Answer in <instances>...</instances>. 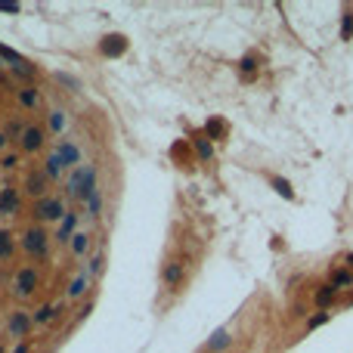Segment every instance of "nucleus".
<instances>
[{
	"label": "nucleus",
	"mask_w": 353,
	"mask_h": 353,
	"mask_svg": "<svg viewBox=\"0 0 353 353\" xmlns=\"http://www.w3.org/2000/svg\"><path fill=\"white\" fill-rule=\"evenodd\" d=\"M270 183L276 186V192H279V195H282V198H294V192H291V186H288V183H285L282 177H270Z\"/></svg>",
	"instance_id": "26"
},
{
	"label": "nucleus",
	"mask_w": 353,
	"mask_h": 353,
	"mask_svg": "<svg viewBox=\"0 0 353 353\" xmlns=\"http://www.w3.org/2000/svg\"><path fill=\"white\" fill-rule=\"evenodd\" d=\"M44 189H47V177H44L41 171H31V174L25 177V192L34 195V198H44Z\"/></svg>",
	"instance_id": "9"
},
{
	"label": "nucleus",
	"mask_w": 353,
	"mask_h": 353,
	"mask_svg": "<svg viewBox=\"0 0 353 353\" xmlns=\"http://www.w3.org/2000/svg\"><path fill=\"white\" fill-rule=\"evenodd\" d=\"M347 264H353V254H347Z\"/></svg>",
	"instance_id": "36"
},
{
	"label": "nucleus",
	"mask_w": 353,
	"mask_h": 353,
	"mask_svg": "<svg viewBox=\"0 0 353 353\" xmlns=\"http://www.w3.org/2000/svg\"><path fill=\"white\" fill-rule=\"evenodd\" d=\"M37 282H41V276H37V270H34V267H22V270H19V273H16V282H13V291H16L19 297H28V294H34Z\"/></svg>",
	"instance_id": "3"
},
{
	"label": "nucleus",
	"mask_w": 353,
	"mask_h": 353,
	"mask_svg": "<svg viewBox=\"0 0 353 353\" xmlns=\"http://www.w3.org/2000/svg\"><path fill=\"white\" fill-rule=\"evenodd\" d=\"M28 325H31V316H28V313H13V316H10V322H7V331H10V334H16V338H25Z\"/></svg>",
	"instance_id": "11"
},
{
	"label": "nucleus",
	"mask_w": 353,
	"mask_h": 353,
	"mask_svg": "<svg viewBox=\"0 0 353 353\" xmlns=\"http://www.w3.org/2000/svg\"><path fill=\"white\" fill-rule=\"evenodd\" d=\"M47 134L41 127H25V134H22V152H37V149L44 146Z\"/></svg>",
	"instance_id": "8"
},
{
	"label": "nucleus",
	"mask_w": 353,
	"mask_h": 353,
	"mask_svg": "<svg viewBox=\"0 0 353 353\" xmlns=\"http://www.w3.org/2000/svg\"><path fill=\"white\" fill-rule=\"evenodd\" d=\"M208 134L211 137H223V134H226V124H223V121H208Z\"/></svg>",
	"instance_id": "29"
},
{
	"label": "nucleus",
	"mask_w": 353,
	"mask_h": 353,
	"mask_svg": "<svg viewBox=\"0 0 353 353\" xmlns=\"http://www.w3.org/2000/svg\"><path fill=\"white\" fill-rule=\"evenodd\" d=\"M90 282H93V279H90L87 270H84L81 276H74L71 285H68V291H65V301H81V297L87 294V288H90Z\"/></svg>",
	"instance_id": "7"
},
{
	"label": "nucleus",
	"mask_w": 353,
	"mask_h": 353,
	"mask_svg": "<svg viewBox=\"0 0 353 353\" xmlns=\"http://www.w3.org/2000/svg\"><path fill=\"white\" fill-rule=\"evenodd\" d=\"M331 285H334V288L353 285V273H350V270H334V273H331Z\"/></svg>",
	"instance_id": "21"
},
{
	"label": "nucleus",
	"mask_w": 353,
	"mask_h": 353,
	"mask_svg": "<svg viewBox=\"0 0 353 353\" xmlns=\"http://www.w3.org/2000/svg\"><path fill=\"white\" fill-rule=\"evenodd\" d=\"M195 152H198V158H204V161H208V158L214 155V146H211L208 140H204V137H195Z\"/></svg>",
	"instance_id": "24"
},
{
	"label": "nucleus",
	"mask_w": 353,
	"mask_h": 353,
	"mask_svg": "<svg viewBox=\"0 0 353 353\" xmlns=\"http://www.w3.org/2000/svg\"><path fill=\"white\" fill-rule=\"evenodd\" d=\"M22 248H25L28 257H44L47 248H50V236H47L41 226H31V229H25V236H22Z\"/></svg>",
	"instance_id": "1"
},
{
	"label": "nucleus",
	"mask_w": 353,
	"mask_h": 353,
	"mask_svg": "<svg viewBox=\"0 0 353 353\" xmlns=\"http://www.w3.org/2000/svg\"><path fill=\"white\" fill-rule=\"evenodd\" d=\"M232 344V338H229V331H217L214 338L208 341V350H214V353H220V350H226Z\"/></svg>",
	"instance_id": "18"
},
{
	"label": "nucleus",
	"mask_w": 353,
	"mask_h": 353,
	"mask_svg": "<svg viewBox=\"0 0 353 353\" xmlns=\"http://www.w3.org/2000/svg\"><path fill=\"white\" fill-rule=\"evenodd\" d=\"M0 353H4V347H0Z\"/></svg>",
	"instance_id": "38"
},
{
	"label": "nucleus",
	"mask_w": 353,
	"mask_h": 353,
	"mask_svg": "<svg viewBox=\"0 0 353 353\" xmlns=\"http://www.w3.org/2000/svg\"><path fill=\"white\" fill-rule=\"evenodd\" d=\"M65 111L62 108H53L50 111V130H53V134H62V130H65Z\"/></svg>",
	"instance_id": "20"
},
{
	"label": "nucleus",
	"mask_w": 353,
	"mask_h": 353,
	"mask_svg": "<svg viewBox=\"0 0 353 353\" xmlns=\"http://www.w3.org/2000/svg\"><path fill=\"white\" fill-rule=\"evenodd\" d=\"M87 211H90V217H99L102 214V192H96V195L87 198Z\"/></svg>",
	"instance_id": "25"
},
{
	"label": "nucleus",
	"mask_w": 353,
	"mask_h": 353,
	"mask_svg": "<svg viewBox=\"0 0 353 353\" xmlns=\"http://www.w3.org/2000/svg\"><path fill=\"white\" fill-rule=\"evenodd\" d=\"M341 37H344V41H350V37H353V16H350V13L344 16V28H341Z\"/></svg>",
	"instance_id": "30"
},
{
	"label": "nucleus",
	"mask_w": 353,
	"mask_h": 353,
	"mask_svg": "<svg viewBox=\"0 0 353 353\" xmlns=\"http://www.w3.org/2000/svg\"><path fill=\"white\" fill-rule=\"evenodd\" d=\"M183 273H186V267L180 264V260H174V264H167V267H164V273H161L164 285H167V288H177V285L183 282Z\"/></svg>",
	"instance_id": "12"
},
{
	"label": "nucleus",
	"mask_w": 353,
	"mask_h": 353,
	"mask_svg": "<svg viewBox=\"0 0 353 353\" xmlns=\"http://www.w3.org/2000/svg\"><path fill=\"white\" fill-rule=\"evenodd\" d=\"M62 171H65L62 158L53 152V155H50V158L44 161V177H47V180H59V177H62Z\"/></svg>",
	"instance_id": "14"
},
{
	"label": "nucleus",
	"mask_w": 353,
	"mask_h": 353,
	"mask_svg": "<svg viewBox=\"0 0 353 353\" xmlns=\"http://www.w3.org/2000/svg\"><path fill=\"white\" fill-rule=\"evenodd\" d=\"M65 310V304H56V307H41V310H34V316H31V322L34 325H47V322H53L56 316H59Z\"/></svg>",
	"instance_id": "13"
},
{
	"label": "nucleus",
	"mask_w": 353,
	"mask_h": 353,
	"mask_svg": "<svg viewBox=\"0 0 353 353\" xmlns=\"http://www.w3.org/2000/svg\"><path fill=\"white\" fill-rule=\"evenodd\" d=\"M334 297H338V288H334V285H322L319 291H316V304H319V307H328Z\"/></svg>",
	"instance_id": "19"
},
{
	"label": "nucleus",
	"mask_w": 353,
	"mask_h": 353,
	"mask_svg": "<svg viewBox=\"0 0 353 353\" xmlns=\"http://www.w3.org/2000/svg\"><path fill=\"white\" fill-rule=\"evenodd\" d=\"M13 353H28V347H25V344H19V347H16Z\"/></svg>",
	"instance_id": "35"
},
{
	"label": "nucleus",
	"mask_w": 353,
	"mask_h": 353,
	"mask_svg": "<svg viewBox=\"0 0 353 353\" xmlns=\"http://www.w3.org/2000/svg\"><path fill=\"white\" fill-rule=\"evenodd\" d=\"M56 155L62 158L65 167H71V164L81 161V146L74 143V140H59V143H56Z\"/></svg>",
	"instance_id": "5"
},
{
	"label": "nucleus",
	"mask_w": 353,
	"mask_h": 353,
	"mask_svg": "<svg viewBox=\"0 0 353 353\" xmlns=\"http://www.w3.org/2000/svg\"><path fill=\"white\" fill-rule=\"evenodd\" d=\"M328 316H331V313H325V310H322V313H316V316H310L307 328H319V325H325V322H328Z\"/></svg>",
	"instance_id": "27"
},
{
	"label": "nucleus",
	"mask_w": 353,
	"mask_h": 353,
	"mask_svg": "<svg viewBox=\"0 0 353 353\" xmlns=\"http://www.w3.org/2000/svg\"><path fill=\"white\" fill-rule=\"evenodd\" d=\"M78 220H81V214L78 211H68L65 217H62V223H59V229H56V242H71L74 239V232H78Z\"/></svg>",
	"instance_id": "6"
},
{
	"label": "nucleus",
	"mask_w": 353,
	"mask_h": 353,
	"mask_svg": "<svg viewBox=\"0 0 353 353\" xmlns=\"http://www.w3.org/2000/svg\"><path fill=\"white\" fill-rule=\"evenodd\" d=\"M124 47H127V44H124L121 34H108L105 41H102V53H105V56H118V53H124Z\"/></svg>",
	"instance_id": "15"
},
{
	"label": "nucleus",
	"mask_w": 353,
	"mask_h": 353,
	"mask_svg": "<svg viewBox=\"0 0 353 353\" xmlns=\"http://www.w3.org/2000/svg\"><path fill=\"white\" fill-rule=\"evenodd\" d=\"M102 270H105V254H93V257H90V264H87L90 279H93V276H99Z\"/></svg>",
	"instance_id": "22"
},
{
	"label": "nucleus",
	"mask_w": 353,
	"mask_h": 353,
	"mask_svg": "<svg viewBox=\"0 0 353 353\" xmlns=\"http://www.w3.org/2000/svg\"><path fill=\"white\" fill-rule=\"evenodd\" d=\"M19 102H22L25 108H37L41 105V93H37L34 87H25V90H19Z\"/></svg>",
	"instance_id": "16"
},
{
	"label": "nucleus",
	"mask_w": 353,
	"mask_h": 353,
	"mask_svg": "<svg viewBox=\"0 0 353 353\" xmlns=\"http://www.w3.org/2000/svg\"><path fill=\"white\" fill-rule=\"evenodd\" d=\"M7 143H10V137H7V134H0V149H4Z\"/></svg>",
	"instance_id": "34"
},
{
	"label": "nucleus",
	"mask_w": 353,
	"mask_h": 353,
	"mask_svg": "<svg viewBox=\"0 0 353 353\" xmlns=\"http://www.w3.org/2000/svg\"><path fill=\"white\" fill-rule=\"evenodd\" d=\"M62 214H68L65 208H62V201L59 198H41L37 201V208H34V217L41 220V223H53V220H62Z\"/></svg>",
	"instance_id": "2"
},
{
	"label": "nucleus",
	"mask_w": 353,
	"mask_h": 353,
	"mask_svg": "<svg viewBox=\"0 0 353 353\" xmlns=\"http://www.w3.org/2000/svg\"><path fill=\"white\" fill-rule=\"evenodd\" d=\"M13 254V236L7 229H0V260H7Z\"/></svg>",
	"instance_id": "23"
},
{
	"label": "nucleus",
	"mask_w": 353,
	"mask_h": 353,
	"mask_svg": "<svg viewBox=\"0 0 353 353\" xmlns=\"http://www.w3.org/2000/svg\"><path fill=\"white\" fill-rule=\"evenodd\" d=\"M0 59H7V62H13V71L19 74V78H31V74H34V68L22 59V56H19L16 50H10V47H4V44H0Z\"/></svg>",
	"instance_id": "4"
},
{
	"label": "nucleus",
	"mask_w": 353,
	"mask_h": 353,
	"mask_svg": "<svg viewBox=\"0 0 353 353\" xmlns=\"http://www.w3.org/2000/svg\"><path fill=\"white\" fill-rule=\"evenodd\" d=\"M239 68H242V71H245V74H251V71L257 68V59H254V56H245V59H242V62H239Z\"/></svg>",
	"instance_id": "31"
},
{
	"label": "nucleus",
	"mask_w": 353,
	"mask_h": 353,
	"mask_svg": "<svg viewBox=\"0 0 353 353\" xmlns=\"http://www.w3.org/2000/svg\"><path fill=\"white\" fill-rule=\"evenodd\" d=\"M0 65H4V59H0Z\"/></svg>",
	"instance_id": "37"
},
{
	"label": "nucleus",
	"mask_w": 353,
	"mask_h": 353,
	"mask_svg": "<svg viewBox=\"0 0 353 353\" xmlns=\"http://www.w3.org/2000/svg\"><path fill=\"white\" fill-rule=\"evenodd\" d=\"M71 245V254H87V248H90V232H74V239L68 242Z\"/></svg>",
	"instance_id": "17"
},
{
	"label": "nucleus",
	"mask_w": 353,
	"mask_h": 353,
	"mask_svg": "<svg viewBox=\"0 0 353 353\" xmlns=\"http://www.w3.org/2000/svg\"><path fill=\"white\" fill-rule=\"evenodd\" d=\"M22 134H25V127L19 124V121H10V124H7V137H16V140H22Z\"/></svg>",
	"instance_id": "28"
},
{
	"label": "nucleus",
	"mask_w": 353,
	"mask_h": 353,
	"mask_svg": "<svg viewBox=\"0 0 353 353\" xmlns=\"http://www.w3.org/2000/svg\"><path fill=\"white\" fill-rule=\"evenodd\" d=\"M16 164H19V155H4V161H0V167H4V171H13Z\"/></svg>",
	"instance_id": "32"
},
{
	"label": "nucleus",
	"mask_w": 353,
	"mask_h": 353,
	"mask_svg": "<svg viewBox=\"0 0 353 353\" xmlns=\"http://www.w3.org/2000/svg\"><path fill=\"white\" fill-rule=\"evenodd\" d=\"M0 13H19V4H0Z\"/></svg>",
	"instance_id": "33"
},
{
	"label": "nucleus",
	"mask_w": 353,
	"mask_h": 353,
	"mask_svg": "<svg viewBox=\"0 0 353 353\" xmlns=\"http://www.w3.org/2000/svg\"><path fill=\"white\" fill-rule=\"evenodd\" d=\"M19 211V195L13 186H7V189H0V214L4 217H13Z\"/></svg>",
	"instance_id": "10"
}]
</instances>
